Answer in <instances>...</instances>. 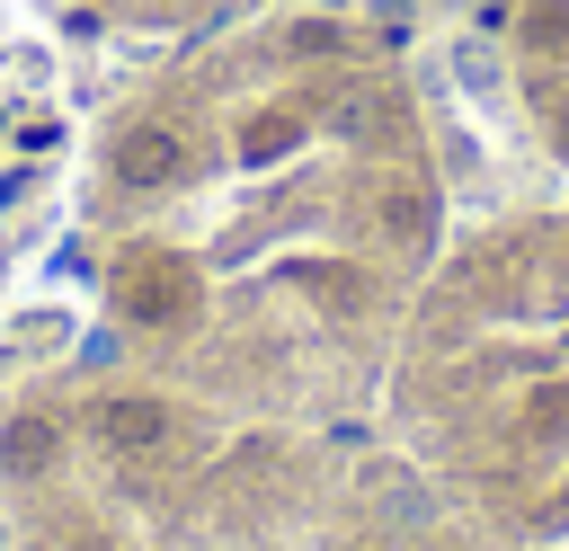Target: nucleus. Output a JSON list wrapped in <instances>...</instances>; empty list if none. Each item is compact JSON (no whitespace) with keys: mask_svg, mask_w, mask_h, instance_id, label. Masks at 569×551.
<instances>
[{"mask_svg":"<svg viewBox=\"0 0 569 551\" xmlns=\"http://www.w3.org/2000/svg\"><path fill=\"white\" fill-rule=\"evenodd\" d=\"M169 427H178V409H169L160 391H98V400H89V435H98L116 462L160 453V444H169Z\"/></svg>","mask_w":569,"mask_h":551,"instance_id":"2","label":"nucleus"},{"mask_svg":"<svg viewBox=\"0 0 569 551\" xmlns=\"http://www.w3.org/2000/svg\"><path fill=\"white\" fill-rule=\"evenodd\" d=\"M71 9H89L107 27H231L258 0H71Z\"/></svg>","mask_w":569,"mask_h":551,"instance_id":"3","label":"nucleus"},{"mask_svg":"<svg viewBox=\"0 0 569 551\" xmlns=\"http://www.w3.org/2000/svg\"><path fill=\"white\" fill-rule=\"evenodd\" d=\"M107 311L133 338H178V329L204 320V276L178 249H160V240H124L107 258Z\"/></svg>","mask_w":569,"mask_h":551,"instance_id":"1","label":"nucleus"},{"mask_svg":"<svg viewBox=\"0 0 569 551\" xmlns=\"http://www.w3.org/2000/svg\"><path fill=\"white\" fill-rule=\"evenodd\" d=\"M418 551H462V542H418Z\"/></svg>","mask_w":569,"mask_h":551,"instance_id":"5","label":"nucleus"},{"mask_svg":"<svg viewBox=\"0 0 569 551\" xmlns=\"http://www.w3.org/2000/svg\"><path fill=\"white\" fill-rule=\"evenodd\" d=\"M62 444H71V435H62L53 409H18V418L0 427V471H9V480H44V471L62 462Z\"/></svg>","mask_w":569,"mask_h":551,"instance_id":"4","label":"nucleus"}]
</instances>
